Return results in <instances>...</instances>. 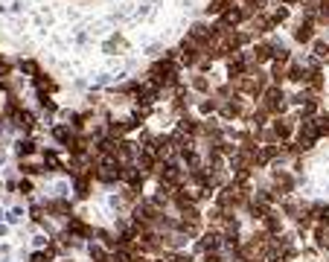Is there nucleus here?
Wrapping results in <instances>:
<instances>
[{
	"label": "nucleus",
	"mask_w": 329,
	"mask_h": 262,
	"mask_svg": "<svg viewBox=\"0 0 329 262\" xmlns=\"http://www.w3.org/2000/svg\"><path fill=\"white\" fill-rule=\"evenodd\" d=\"M67 233H70V236H79V239H88L93 230H90V227L85 225L79 216H70V221H67Z\"/></svg>",
	"instance_id": "f257e3e1"
},
{
	"label": "nucleus",
	"mask_w": 329,
	"mask_h": 262,
	"mask_svg": "<svg viewBox=\"0 0 329 262\" xmlns=\"http://www.w3.org/2000/svg\"><path fill=\"white\" fill-rule=\"evenodd\" d=\"M274 137H280V140H288V137H292V126H288V119H277V123H274Z\"/></svg>",
	"instance_id": "20e7f679"
},
{
	"label": "nucleus",
	"mask_w": 329,
	"mask_h": 262,
	"mask_svg": "<svg viewBox=\"0 0 329 262\" xmlns=\"http://www.w3.org/2000/svg\"><path fill=\"white\" fill-rule=\"evenodd\" d=\"M15 76V64H12V58H6V55H0V82H6Z\"/></svg>",
	"instance_id": "7ed1b4c3"
},
{
	"label": "nucleus",
	"mask_w": 329,
	"mask_h": 262,
	"mask_svg": "<svg viewBox=\"0 0 329 262\" xmlns=\"http://www.w3.org/2000/svg\"><path fill=\"white\" fill-rule=\"evenodd\" d=\"M15 152L21 154V157H29V154H35V143H32V140H18V143H15Z\"/></svg>",
	"instance_id": "39448f33"
},
{
	"label": "nucleus",
	"mask_w": 329,
	"mask_h": 262,
	"mask_svg": "<svg viewBox=\"0 0 329 262\" xmlns=\"http://www.w3.org/2000/svg\"><path fill=\"white\" fill-rule=\"evenodd\" d=\"M21 172H24V175H38V172H41V169H38L35 163H29V160H24V163H21Z\"/></svg>",
	"instance_id": "6e6552de"
},
{
	"label": "nucleus",
	"mask_w": 329,
	"mask_h": 262,
	"mask_svg": "<svg viewBox=\"0 0 329 262\" xmlns=\"http://www.w3.org/2000/svg\"><path fill=\"white\" fill-rule=\"evenodd\" d=\"M312 213H318V221H323V225H329V207H315Z\"/></svg>",
	"instance_id": "9d476101"
},
{
	"label": "nucleus",
	"mask_w": 329,
	"mask_h": 262,
	"mask_svg": "<svg viewBox=\"0 0 329 262\" xmlns=\"http://www.w3.org/2000/svg\"><path fill=\"white\" fill-rule=\"evenodd\" d=\"M192 88H196L198 93H207L210 91V82H207L204 76H196V79H192Z\"/></svg>",
	"instance_id": "0eeeda50"
},
{
	"label": "nucleus",
	"mask_w": 329,
	"mask_h": 262,
	"mask_svg": "<svg viewBox=\"0 0 329 262\" xmlns=\"http://www.w3.org/2000/svg\"><path fill=\"white\" fill-rule=\"evenodd\" d=\"M216 108H219V102H216V99L201 102V114H210V111H216Z\"/></svg>",
	"instance_id": "9b49d317"
},
{
	"label": "nucleus",
	"mask_w": 329,
	"mask_h": 262,
	"mask_svg": "<svg viewBox=\"0 0 329 262\" xmlns=\"http://www.w3.org/2000/svg\"><path fill=\"white\" fill-rule=\"evenodd\" d=\"M294 38H297V41H303V44H306V41H312V24H309V21L294 29Z\"/></svg>",
	"instance_id": "423d86ee"
},
{
	"label": "nucleus",
	"mask_w": 329,
	"mask_h": 262,
	"mask_svg": "<svg viewBox=\"0 0 329 262\" xmlns=\"http://www.w3.org/2000/svg\"><path fill=\"white\" fill-rule=\"evenodd\" d=\"M315 55L326 58V55H329V44H323V41H315Z\"/></svg>",
	"instance_id": "1a4fd4ad"
},
{
	"label": "nucleus",
	"mask_w": 329,
	"mask_h": 262,
	"mask_svg": "<svg viewBox=\"0 0 329 262\" xmlns=\"http://www.w3.org/2000/svg\"><path fill=\"white\" fill-rule=\"evenodd\" d=\"M18 190L24 192V195H29V192H32V181H21V184H18Z\"/></svg>",
	"instance_id": "ddd939ff"
},
{
	"label": "nucleus",
	"mask_w": 329,
	"mask_h": 262,
	"mask_svg": "<svg viewBox=\"0 0 329 262\" xmlns=\"http://www.w3.org/2000/svg\"><path fill=\"white\" fill-rule=\"evenodd\" d=\"M18 67H21V73H27V76H32V79H35L38 73H41V64H38L35 58H21Z\"/></svg>",
	"instance_id": "f03ea898"
},
{
	"label": "nucleus",
	"mask_w": 329,
	"mask_h": 262,
	"mask_svg": "<svg viewBox=\"0 0 329 262\" xmlns=\"http://www.w3.org/2000/svg\"><path fill=\"white\" fill-rule=\"evenodd\" d=\"M29 259H32V262H50V253H41V251H38V253H32Z\"/></svg>",
	"instance_id": "f8f14e48"
}]
</instances>
